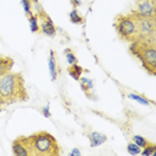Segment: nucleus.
Returning a JSON list of instances; mask_svg holds the SVG:
<instances>
[{
	"mask_svg": "<svg viewBox=\"0 0 156 156\" xmlns=\"http://www.w3.org/2000/svg\"><path fill=\"white\" fill-rule=\"evenodd\" d=\"M0 96L3 104H13L28 100L26 81L22 73L8 72L0 76Z\"/></svg>",
	"mask_w": 156,
	"mask_h": 156,
	"instance_id": "1",
	"label": "nucleus"
},
{
	"mask_svg": "<svg viewBox=\"0 0 156 156\" xmlns=\"http://www.w3.org/2000/svg\"><path fill=\"white\" fill-rule=\"evenodd\" d=\"M27 137L30 156H59L60 147L51 132L39 131Z\"/></svg>",
	"mask_w": 156,
	"mask_h": 156,
	"instance_id": "2",
	"label": "nucleus"
},
{
	"mask_svg": "<svg viewBox=\"0 0 156 156\" xmlns=\"http://www.w3.org/2000/svg\"><path fill=\"white\" fill-rule=\"evenodd\" d=\"M129 52L141 63L151 76L156 75V39L131 41Z\"/></svg>",
	"mask_w": 156,
	"mask_h": 156,
	"instance_id": "3",
	"label": "nucleus"
},
{
	"mask_svg": "<svg viewBox=\"0 0 156 156\" xmlns=\"http://www.w3.org/2000/svg\"><path fill=\"white\" fill-rule=\"evenodd\" d=\"M113 27H115L116 34H118L120 40L129 41V43L137 40V28H136V24H135L133 16L131 15V12L119 13L115 17Z\"/></svg>",
	"mask_w": 156,
	"mask_h": 156,
	"instance_id": "4",
	"label": "nucleus"
},
{
	"mask_svg": "<svg viewBox=\"0 0 156 156\" xmlns=\"http://www.w3.org/2000/svg\"><path fill=\"white\" fill-rule=\"evenodd\" d=\"M129 12L133 16L135 24H136V28H137V40H151V39H155L156 17L139 15L133 9H131Z\"/></svg>",
	"mask_w": 156,
	"mask_h": 156,
	"instance_id": "5",
	"label": "nucleus"
},
{
	"mask_svg": "<svg viewBox=\"0 0 156 156\" xmlns=\"http://www.w3.org/2000/svg\"><path fill=\"white\" fill-rule=\"evenodd\" d=\"M35 15L37 16V19H40V32L48 37H55L56 27H55L54 22L51 20V17L48 16V13L45 12L44 9H41L40 12L35 13Z\"/></svg>",
	"mask_w": 156,
	"mask_h": 156,
	"instance_id": "6",
	"label": "nucleus"
},
{
	"mask_svg": "<svg viewBox=\"0 0 156 156\" xmlns=\"http://www.w3.org/2000/svg\"><path fill=\"white\" fill-rule=\"evenodd\" d=\"M133 11L143 16L156 17V0H136Z\"/></svg>",
	"mask_w": 156,
	"mask_h": 156,
	"instance_id": "7",
	"label": "nucleus"
},
{
	"mask_svg": "<svg viewBox=\"0 0 156 156\" xmlns=\"http://www.w3.org/2000/svg\"><path fill=\"white\" fill-rule=\"evenodd\" d=\"M12 154L15 156H30L26 136H19L12 141Z\"/></svg>",
	"mask_w": 156,
	"mask_h": 156,
	"instance_id": "8",
	"label": "nucleus"
},
{
	"mask_svg": "<svg viewBox=\"0 0 156 156\" xmlns=\"http://www.w3.org/2000/svg\"><path fill=\"white\" fill-rule=\"evenodd\" d=\"M88 139H90V143H91V147L92 148H96L99 145L104 144L107 141V136L104 133H100V132H96V131H92V132L88 133Z\"/></svg>",
	"mask_w": 156,
	"mask_h": 156,
	"instance_id": "9",
	"label": "nucleus"
},
{
	"mask_svg": "<svg viewBox=\"0 0 156 156\" xmlns=\"http://www.w3.org/2000/svg\"><path fill=\"white\" fill-rule=\"evenodd\" d=\"M13 63L15 62H13L12 58H8V56H0V76L11 72Z\"/></svg>",
	"mask_w": 156,
	"mask_h": 156,
	"instance_id": "10",
	"label": "nucleus"
},
{
	"mask_svg": "<svg viewBox=\"0 0 156 156\" xmlns=\"http://www.w3.org/2000/svg\"><path fill=\"white\" fill-rule=\"evenodd\" d=\"M80 81V87L81 90L84 91V94H86V96L88 99H94V96H92V91H94V80L88 79V77H80L79 79Z\"/></svg>",
	"mask_w": 156,
	"mask_h": 156,
	"instance_id": "11",
	"label": "nucleus"
},
{
	"mask_svg": "<svg viewBox=\"0 0 156 156\" xmlns=\"http://www.w3.org/2000/svg\"><path fill=\"white\" fill-rule=\"evenodd\" d=\"M48 68H49V75H51V80L55 81L58 79V66H56V59H55V52L49 51V58H48Z\"/></svg>",
	"mask_w": 156,
	"mask_h": 156,
	"instance_id": "12",
	"label": "nucleus"
},
{
	"mask_svg": "<svg viewBox=\"0 0 156 156\" xmlns=\"http://www.w3.org/2000/svg\"><path fill=\"white\" fill-rule=\"evenodd\" d=\"M83 72H84L83 67H80L77 63H76V64H71L68 67V75L72 77L73 80H76V81H79L81 75H83Z\"/></svg>",
	"mask_w": 156,
	"mask_h": 156,
	"instance_id": "13",
	"label": "nucleus"
},
{
	"mask_svg": "<svg viewBox=\"0 0 156 156\" xmlns=\"http://www.w3.org/2000/svg\"><path fill=\"white\" fill-rule=\"evenodd\" d=\"M28 22H30V28H31V31H32L34 34H37L39 31H40L39 19H37V16L35 15V13H32V15L28 16Z\"/></svg>",
	"mask_w": 156,
	"mask_h": 156,
	"instance_id": "14",
	"label": "nucleus"
},
{
	"mask_svg": "<svg viewBox=\"0 0 156 156\" xmlns=\"http://www.w3.org/2000/svg\"><path fill=\"white\" fill-rule=\"evenodd\" d=\"M69 20H71V23H73V24H83L84 23V17L77 12L76 8H73L72 11L69 12Z\"/></svg>",
	"mask_w": 156,
	"mask_h": 156,
	"instance_id": "15",
	"label": "nucleus"
},
{
	"mask_svg": "<svg viewBox=\"0 0 156 156\" xmlns=\"http://www.w3.org/2000/svg\"><path fill=\"white\" fill-rule=\"evenodd\" d=\"M140 154L144 156H155L156 155V144L148 141V144L143 148V151H140Z\"/></svg>",
	"mask_w": 156,
	"mask_h": 156,
	"instance_id": "16",
	"label": "nucleus"
},
{
	"mask_svg": "<svg viewBox=\"0 0 156 156\" xmlns=\"http://www.w3.org/2000/svg\"><path fill=\"white\" fill-rule=\"evenodd\" d=\"M127 96H128L129 99H132V100H135V101L140 103V104H143V105H148L150 103H154L152 100H148L147 98L141 96V95H137V94H128Z\"/></svg>",
	"mask_w": 156,
	"mask_h": 156,
	"instance_id": "17",
	"label": "nucleus"
},
{
	"mask_svg": "<svg viewBox=\"0 0 156 156\" xmlns=\"http://www.w3.org/2000/svg\"><path fill=\"white\" fill-rule=\"evenodd\" d=\"M64 55H66V59H67V62H68V64H76L77 63V58L75 56V54L72 52V49L71 48H67L66 51H64Z\"/></svg>",
	"mask_w": 156,
	"mask_h": 156,
	"instance_id": "18",
	"label": "nucleus"
},
{
	"mask_svg": "<svg viewBox=\"0 0 156 156\" xmlns=\"http://www.w3.org/2000/svg\"><path fill=\"white\" fill-rule=\"evenodd\" d=\"M132 141L136 145H139L140 148H144L145 145L148 144V140L147 139H144L143 136H140V135H135V136H132Z\"/></svg>",
	"mask_w": 156,
	"mask_h": 156,
	"instance_id": "19",
	"label": "nucleus"
},
{
	"mask_svg": "<svg viewBox=\"0 0 156 156\" xmlns=\"http://www.w3.org/2000/svg\"><path fill=\"white\" fill-rule=\"evenodd\" d=\"M22 5L24 8V12H26L27 17L34 13V11H32V2H31V0H22Z\"/></svg>",
	"mask_w": 156,
	"mask_h": 156,
	"instance_id": "20",
	"label": "nucleus"
},
{
	"mask_svg": "<svg viewBox=\"0 0 156 156\" xmlns=\"http://www.w3.org/2000/svg\"><path fill=\"white\" fill-rule=\"evenodd\" d=\"M127 151H128L129 155H140L141 148L132 141V143H128V145H127Z\"/></svg>",
	"mask_w": 156,
	"mask_h": 156,
	"instance_id": "21",
	"label": "nucleus"
},
{
	"mask_svg": "<svg viewBox=\"0 0 156 156\" xmlns=\"http://www.w3.org/2000/svg\"><path fill=\"white\" fill-rule=\"evenodd\" d=\"M41 112H43V115L45 118H51V111H49V105H44L43 108H41Z\"/></svg>",
	"mask_w": 156,
	"mask_h": 156,
	"instance_id": "22",
	"label": "nucleus"
},
{
	"mask_svg": "<svg viewBox=\"0 0 156 156\" xmlns=\"http://www.w3.org/2000/svg\"><path fill=\"white\" fill-rule=\"evenodd\" d=\"M80 155H81V152L79 148H73V150L69 152V156H80Z\"/></svg>",
	"mask_w": 156,
	"mask_h": 156,
	"instance_id": "23",
	"label": "nucleus"
},
{
	"mask_svg": "<svg viewBox=\"0 0 156 156\" xmlns=\"http://www.w3.org/2000/svg\"><path fill=\"white\" fill-rule=\"evenodd\" d=\"M71 4H72L73 8H77V7L81 5V0H71Z\"/></svg>",
	"mask_w": 156,
	"mask_h": 156,
	"instance_id": "24",
	"label": "nucleus"
},
{
	"mask_svg": "<svg viewBox=\"0 0 156 156\" xmlns=\"http://www.w3.org/2000/svg\"><path fill=\"white\" fill-rule=\"evenodd\" d=\"M0 105H3V101H2V96H0Z\"/></svg>",
	"mask_w": 156,
	"mask_h": 156,
	"instance_id": "25",
	"label": "nucleus"
},
{
	"mask_svg": "<svg viewBox=\"0 0 156 156\" xmlns=\"http://www.w3.org/2000/svg\"><path fill=\"white\" fill-rule=\"evenodd\" d=\"M31 2H32V0H31Z\"/></svg>",
	"mask_w": 156,
	"mask_h": 156,
	"instance_id": "26",
	"label": "nucleus"
},
{
	"mask_svg": "<svg viewBox=\"0 0 156 156\" xmlns=\"http://www.w3.org/2000/svg\"><path fill=\"white\" fill-rule=\"evenodd\" d=\"M0 56H2V55H0Z\"/></svg>",
	"mask_w": 156,
	"mask_h": 156,
	"instance_id": "27",
	"label": "nucleus"
}]
</instances>
